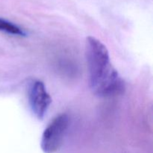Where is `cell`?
I'll return each mask as SVG.
<instances>
[{
	"label": "cell",
	"mask_w": 153,
	"mask_h": 153,
	"mask_svg": "<svg viewBox=\"0 0 153 153\" xmlns=\"http://www.w3.org/2000/svg\"><path fill=\"white\" fill-rule=\"evenodd\" d=\"M85 54L89 70L90 87L96 96L106 97L121 94L124 82L111 62L106 46L94 37H88Z\"/></svg>",
	"instance_id": "6da1fadb"
},
{
	"label": "cell",
	"mask_w": 153,
	"mask_h": 153,
	"mask_svg": "<svg viewBox=\"0 0 153 153\" xmlns=\"http://www.w3.org/2000/svg\"><path fill=\"white\" fill-rule=\"evenodd\" d=\"M69 117L62 114L56 117L45 128L41 138V148L45 153L56 152L62 144L69 126Z\"/></svg>",
	"instance_id": "7a4b0ae2"
},
{
	"label": "cell",
	"mask_w": 153,
	"mask_h": 153,
	"mask_svg": "<svg viewBox=\"0 0 153 153\" xmlns=\"http://www.w3.org/2000/svg\"><path fill=\"white\" fill-rule=\"evenodd\" d=\"M29 102L36 117L39 120L43 119L52 102V98L46 91L44 84L40 81H36L31 85Z\"/></svg>",
	"instance_id": "3957f363"
},
{
	"label": "cell",
	"mask_w": 153,
	"mask_h": 153,
	"mask_svg": "<svg viewBox=\"0 0 153 153\" xmlns=\"http://www.w3.org/2000/svg\"><path fill=\"white\" fill-rule=\"evenodd\" d=\"M0 31H4L8 34H14V35L24 36L25 35V33L23 30L19 26H17L15 24L9 22L0 18Z\"/></svg>",
	"instance_id": "277c9868"
}]
</instances>
